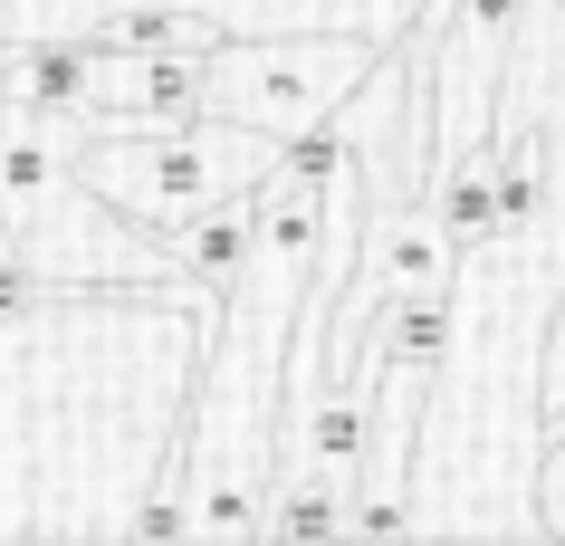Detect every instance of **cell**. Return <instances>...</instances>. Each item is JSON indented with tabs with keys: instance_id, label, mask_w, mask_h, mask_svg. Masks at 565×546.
Listing matches in <instances>:
<instances>
[{
	"instance_id": "3957f363",
	"label": "cell",
	"mask_w": 565,
	"mask_h": 546,
	"mask_svg": "<svg viewBox=\"0 0 565 546\" xmlns=\"http://www.w3.org/2000/svg\"><path fill=\"white\" fill-rule=\"evenodd\" d=\"M77 163H87V182L125 221H145L153 240H173L182 221H202L211 202L259 192L288 163V144L259 135V125L202 116V125H163V135H77Z\"/></svg>"
},
{
	"instance_id": "8992f818",
	"label": "cell",
	"mask_w": 565,
	"mask_h": 546,
	"mask_svg": "<svg viewBox=\"0 0 565 546\" xmlns=\"http://www.w3.org/2000/svg\"><path fill=\"white\" fill-rule=\"evenodd\" d=\"M173 249H182V269L202 278L211 298H231L239 269H249V249H259V192H231V202H211L202 221H182Z\"/></svg>"
},
{
	"instance_id": "ba28073f",
	"label": "cell",
	"mask_w": 565,
	"mask_h": 546,
	"mask_svg": "<svg viewBox=\"0 0 565 546\" xmlns=\"http://www.w3.org/2000/svg\"><path fill=\"white\" fill-rule=\"evenodd\" d=\"M30 298H39V278H30V259H20V240H10V212H0V326H20Z\"/></svg>"
},
{
	"instance_id": "9c48e42d",
	"label": "cell",
	"mask_w": 565,
	"mask_h": 546,
	"mask_svg": "<svg viewBox=\"0 0 565 546\" xmlns=\"http://www.w3.org/2000/svg\"><path fill=\"white\" fill-rule=\"evenodd\" d=\"M536 517L565 537V431H546V451H536Z\"/></svg>"
},
{
	"instance_id": "7a4b0ae2",
	"label": "cell",
	"mask_w": 565,
	"mask_h": 546,
	"mask_svg": "<svg viewBox=\"0 0 565 546\" xmlns=\"http://www.w3.org/2000/svg\"><path fill=\"white\" fill-rule=\"evenodd\" d=\"M0 212L10 240L30 259L39 298H173V307H211V288L182 269L173 240H153L145 221H125L106 192L87 182L77 144L49 116H30L0 87Z\"/></svg>"
},
{
	"instance_id": "5b68a950",
	"label": "cell",
	"mask_w": 565,
	"mask_h": 546,
	"mask_svg": "<svg viewBox=\"0 0 565 546\" xmlns=\"http://www.w3.org/2000/svg\"><path fill=\"white\" fill-rule=\"evenodd\" d=\"M508 106H536L556 125V221H546V240L565 249V0H527L518 58H508Z\"/></svg>"
},
{
	"instance_id": "6da1fadb",
	"label": "cell",
	"mask_w": 565,
	"mask_h": 546,
	"mask_svg": "<svg viewBox=\"0 0 565 546\" xmlns=\"http://www.w3.org/2000/svg\"><path fill=\"white\" fill-rule=\"evenodd\" d=\"M335 173H345V125H317L259 182V249L221 298L202 403H192V431L173 460V499L145 508L153 537H259L268 527V489L288 470V355H298L317 249H327Z\"/></svg>"
},
{
	"instance_id": "52a82bcc",
	"label": "cell",
	"mask_w": 565,
	"mask_h": 546,
	"mask_svg": "<svg viewBox=\"0 0 565 546\" xmlns=\"http://www.w3.org/2000/svg\"><path fill=\"white\" fill-rule=\"evenodd\" d=\"M536 413H565V269L546 288V345H536Z\"/></svg>"
},
{
	"instance_id": "277c9868",
	"label": "cell",
	"mask_w": 565,
	"mask_h": 546,
	"mask_svg": "<svg viewBox=\"0 0 565 546\" xmlns=\"http://www.w3.org/2000/svg\"><path fill=\"white\" fill-rule=\"evenodd\" d=\"M374 67H384V39H364V30H239L202 58V106L298 144V135L335 125V106Z\"/></svg>"
}]
</instances>
